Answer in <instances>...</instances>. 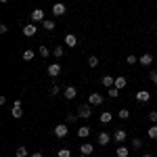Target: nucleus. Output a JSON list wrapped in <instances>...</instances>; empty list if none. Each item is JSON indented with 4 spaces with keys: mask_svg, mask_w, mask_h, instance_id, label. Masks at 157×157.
<instances>
[{
    "mask_svg": "<svg viewBox=\"0 0 157 157\" xmlns=\"http://www.w3.org/2000/svg\"><path fill=\"white\" fill-rule=\"evenodd\" d=\"M52 132H55V136H57V138H65V136H67V132H69V130H67V124H57Z\"/></svg>",
    "mask_w": 157,
    "mask_h": 157,
    "instance_id": "3",
    "label": "nucleus"
},
{
    "mask_svg": "<svg viewBox=\"0 0 157 157\" xmlns=\"http://www.w3.org/2000/svg\"><path fill=\"white\" fill-rule=\"evenodd\" d=\"M63 97L67 98V101H73V98L78 97V88H75V86H67V88L63 90Z\"/></svg>",
    "mask_w": 157,
    "mask_h": 157,
    "instance_id": "6",
    "label": "nucleus"
},
{
    "mask_svg": "<svg viewBox=\"0 0 157 157\" xmlns=\"http://www.w3.org/2000/svg\"><path fill=\"white\" fill-rule=\"evenodd\" d=\"M0 2H9V0H0Z\"/></svg>",
    "mask_w": 157,
    "mask_h": 157,
    "instance_id": "41",
    "label": "nucleus"
},
{
    "mask_svg": "<svg viewBox=\"0 0 157 157\" xmlns=\"http://www.w3.org/2000/svg\"><path fill=\"white\" fill-rule=\"evenodd\" d=\"M78 136H80V138L90 136V128H88V126H80V128H78Z\"/></svg>",
    "mask_w": 157,
    "mask_h": 157,
    "instance_id": "18",
    "label": "nucleus"
},
{
    "mask_svg": "<svg viewBox=\"0 0 157 157\" xmlns=\"http://www.w3.org/2000/svg\"><path fill=\"white\" fill-rule=\"evenodd\" d=\"M126 63H128V65H134V63H138V57H134V55H128V57H126Z\"/></svg>",
    "mask_w": 157,
    "mask_h": 157,
    "instance_id": "32",
    "label": "nucleus"
},
{
    "mask_svg": "<svg viewBox=\"0 0 157 157\" xmlns=\"http://www.w3.org/2000/svg\"><path fill=\"white\" fill-rule=\"evenodd\" d=\"M132 149H143V138H132Z\"/></svg>",
    "mask_w": 157,
    "mask_h": 157,
    "instance_id": "29",
    "label": "nucleus"
},
{
    "mask_svg": "<svg viewBox=\"0 0 157 157\" xmlns=\"http://www.w3.org/2000/svg\"><path fill=\"white\" fill-rule=\"evenodd\" d=\"M107 97H111V98H117V97H120V90H117L115 86H111V88H107Z\"/></svg>",
    "mask_w": 157,
    "mask_h": 157,
    "instance_id": "23",
    "label": "nucleus"
},
{
    "mask_svg": "<svg viewBox=\"0 0 157 157\" xmlns=\"http://www.w3.org/2000/svg\"><path fill=\"white\" fill-rule=\"evenodd\" d=\"M147 136H149L151 140H157V124H153V126L147 130Z\"/></svg>",
    "mask_w": 157,
    "mask_h": 157,
    "instance_id": "19",
    "label": "nucleus"
},
{
    "mask_svg": "<svg viewBox=\"0 0 157 157\" xmlns=\"http://www.w3.org/2000/svg\"><path fill=\"white\" fill-rule=\"evenodd\" d=\"M11 115L15 117V120H19V117H23V111H21V107H13V109H11Z\"/></svg>",
    "mask_w": 157,
    "mask_h": 157,
    "instance_id": "24",
    "label": "nucleus"
},
{
    "mask_svg": "<svg viewBox=\"0 0 157 157\" xmlns=\"http://www.w3.org/2000/svg\"><path fill=\"white\" fill-rule=\"evenodd\" d=\"M6 32H9V25L2 23V25H0V34H6Z\"/></svg>",
    "mask_w": 157,
    "mask_h": 157,
    "instance_id": "37",
    "label": "nucleus"
},
{
    "mask_svg": "<svg viewBox=\"0 0 157 157\" xmlns=\"http://www.w3.org/2000/svg\"><path fill=\"white\" fill-rule=\"evenodd\" d=\"M59 92H61V88H59V86H57V84H55V86H50V92H48L50 97H57Z\"/></svg>",
    "mask_w": 157,
    "mask_h": 157,
    "instance_id": "33",
    "label": "nucleus"
},
{
    "mask_svg": "<svg viewBox=\"0 0 157 157\" xmlns=\"http://www.w3.org/2000/svg\"><path fill=\"white\" fill-rule=\"evenodd\" d=\"M138 63H140V65H145V67H149V65L153 63V55H149V52H145V55H143V57L138 59Z\"/></svg>",
    "mask_w": 157,
    "mask_h": 157,
    "instance_id": "14",
    "label": "nucleus"
},
{
    "mask_svg": "<svg viewBox=\"0 0 157 157\" xmlns=\"http://www.w3.org/2000/svg\"><path fill=\"white\" fill-rule=\"evenodd\" d=\"M103 101H105V98L101 97V94H98V92H92V94H90V97H88V103H90V105H92V107H97V105H103Z\"/></svg>",
    "mask_w": 157,
    "mask_h": 157,
    "instance_id": "9",
    "label": "nucleus"
},
{
    "mask_svg": "<svg viewBox=\"0 0 157 157\" xmlns=\"http://www.w3.org/2000/svg\"><path fill=\"white\" fill-rule=\"evenodd\" d=\"M155 34H157V25H155Z\"/></svg>",
    "mask_w": 157,
    "mask_h": 157,
    "instance_id": "42",
    "label": "nucleus"
},
{
    "mask_svg": "<svg viewBox=\"0 0 157 157\" xmlns=\"http://www.w3.org/2000/svg\"><path fill=\"white\" fill-rule=\"evenodd\" d=\"M143 157H153V155H149V153H147V155H143Z\"/></svg>",
    "mask_w": 157,
    "mask_h": 157,
    "instance_id": "40",
    "label": "nucleus"
},
{
    "mask_svg": "<svg viewBox=\"0 0 157 157\" xmlns=\"http://www.w3.org/2000/svg\"><path fill=\"white\" fill-rule=\"evenodd\" d=\"M15 155L17 157H27V147H17V149H15Z\"/></svg>",
    "mask_w": 157,
    "mask_h": 157,
    "instance_id": "26",
    "label": "nucleus"
},
{
    "mask_svg": "<svg viewBox=\"0 0 157 157\" xmlns=\"http://www.w3.org/2000/svg\"><path fill=\"white\" fill-rule=\"evenodd\" d=\"M29 157H44V155H42V153H32Z\"/></svg>",
    "mask_w": 157,
    "mask_h": 157,
    "instance_id": "38",
    "label": "nucleus"
},
{
    "mask_svg": "<svg viewBox=\"0 0 157 157\" xmlns=\"http://www.w3.org/2000/svg\"><path fill=\"white\" fill-rule=\"evenodd\" d=\"M61 69H63V67H61L59 63H50L48 67H46V71H48V75H50V78H57V75L61 73Z\"/></svg>",
    "mask_w": 157,
    "mask_h": 157,
    "instance_id": "7",
    "label": "nucleus"
},
{
    "mask_svg": "<svg viewBox=\"0 0 157 157\" xmlns=\"http://www.w3.org/2000/svg\"><path fill=\"white\" fill-rule=\"evenodd\" d=\"M65 46H69V48L78 46V36H75V34H67V36H65Z\"/></svg>",
    "mask_w": 157,
    "mask_h": 157,
    "instance_id": "12",
    "label": "nucleus"
},
{
    "mask_svg": "<svg viewBox=\"0 0 157 157\" xmlns=\"http://www.w3.org/2000/svg\"><path fill=\"white\" fill-rule=\"evenodd\" d=\"M134 98H136L138 103H149V101H151V92H149V90H138V92L134 94Z\"/></svg>",
    "mask_w": 157,
    "mask_h": 157,
    "instance_id": "5",
    "label": "nucleus"
},
{
    "mask_svg": "<svg viewBox=\"0 0 157 157\" xmlns=\"http://www.w3.org/2000/svg\"><path fill=\"white\" fill-rule=\"evenodd\" d=\"M78 157H88V155H82V153H80V155H78Z\"/></svg>",
    "mask_w": 157,
    "mask_h": 157,
    "instance_id": "39",
    "label": "nucleus"
},
{
    "mask_svg": "<svg viewBox=\"0 0 157 157\" xmlns=\"http://www.w3.org/2000/svg\"><path fill=\"white\" fill-rule=\"evenodd\" d=\"M149 80H151V82H153V84L157 86V69H153V71H151V75H149Z\"/></svg>",
    "mask_w": 157,
    "mask_h": 157,
    "instance_id": "35",
    "label": "nucleus"
},
{
    "mask_svg": "<svg viewBox=\"0 0 157 157\" xmlns=\"http://www.w3.org/2000/svg\"><path fill=\"white\" fill-rule=\"evenodd\" d=\"M115 88H117V90H121V88H126V86H128V80H126V78H124V75H120V78H115Z\"/></svg>",
    "mask_w": 157,
    "mask_h": 157,
    "instance_id": "16",
    "label": "nucleus"
},
{
    "mask_svg": "<svg viewBox=\"0 0 157 157\" xmlns=\"http://www.w3.org/2000/svg\"><path fill=\"white\" fill-rule=\"evenodd\" d=\"M38 55L46 59V57H48V55H50V48H48V46H38Z\"/></svg>",
    "mask_w": 157,
    "mask_h": 157,
    "instance_id": "25",
    "label": "nucleus"
},
{
    "mask_svg": "<svg viewBox=\"0 0 157 157\" xmlns=\"http://www.w3.org/2000/svg\"><path fill=\"white\" fill-rule=\"evenodd\" d=\"M98 63H101V61H98V57H88V67H90V69H97Z\"/></svg>",
    "mask_w": 157,
    "mask_h": 157,
    "instance_id": "20",
    "label": "nucleus"
},
{
    "mask_svg": "<svg viewBox=\"0 0 157 157\" xmlns=\"http://www.w3.org/2000/svg\"><path fill=\"white\" fill-rule=\"evenodd\" d=\"M98 120H101V124H109V121L113 120V113H111V111H105V113H101Z\"/></svg>",
    "mask_w": 157,
    "mask_h": 157,
    "instance_id": "17",
    "label": "nucleus"
},
{
    "mask_svg": "<svg viewBox=\"0 0 157 157\" xmlns=\"http://www.w3.org/2000/svg\"><path fill=\"white\" fill-rule=\"evenodd\" d=\"M126 138H128V132H126V130H115V132H113V140H115V143H124V140H126Z\"/></svg>",
    "mask_w": 157,
    "mask_h": 157,
    "instance_id": "11",
    "label": "nucleus"
},
{
    "mask_svg": "<svg viewBox=\"0 0 157 157\" xmlns=\"http://www.w3.org/2000/svg\"><path fill=\"white\" fill-rule=\"evenodd\" d=\"M36 32H38L36 23H27V25H23V36L32 38V36H36Z\"/></svg>",
    "mask_w": 157,
    "mask_h": 157,
    "instance_id": "10",
    "label": "nucleus"
},
{
    "mask_svg": "<svg viewBox=\"0 0 157 157\" xmlns=\"http://www.w3.org/2000/svg\"><path fill=\"white\" fill-rule=\"evenodd\" d=\"M57 157H71V151L69 149H59L57 151Z\"/></svg>",
    "mask_w": 157,
    "mask_h": 157,
    "instance_id": "30",
    "label": "nucleus"
},
{
    "mask_svg": "<svg viewBox=\"0 0 157 157\" xmlns=\"http://www.w3.org/2000/svg\"><path fill=\"white\" fill-rule=\"evenodd\" d=\"M42 23H44V29H46V32H52V29H55V21H52V19H44Z\"/></svg>",
    "mask_w": 157,
    "mask_h": 157,
    "instance_id": "27",
    "label": "nucleus"
},
{
    "mask_svg": "<svg viewBox=\"0 0 157 157\" xmlns=\"http://www.w3.org/2000/svg\"><path fill=\"white\" fill-rule=\"evenodd\" d=\"M21 57H23V61H32L34 57H36V52H34L32 48H27V50H23V55H21Z\"/></svg>",
    "mask_w": 157,
    "mask_h": 157,
    "instance_id": "22",
    "label": "nucleus"
},
{
    "mask_svg": "<svg viewBox=\"0 0 157 157\" xmlns=\"http://www.w3.org/2000/svg\"><path fill=\"white\" fill-rule=\"evenodd\" d=\"M101 84L105 86V88H111V86L115 84V78H111V75H103V78H101Z\"/></svg>",
    "mask_w": 157,
    "mask_h": 157,
    "instance_id": "15",
    "label": "nucleus"
},
{
    "mask_svg": "<svg viewBox=\"0 0 157 157\" xmlns=\"http://www.w3.org/2000/svg\"><path fill=\"white\" fill-rule=\"evenodd\" d=\"M65 13H67V6H65L63 2H55V4H52V15H55V17H63Z\"/></svg>",
    "mask_w": 157,
    "mask_h": 157,
    "instance_id": "4",
    "label": "nucleus"
},
{
    "mask_svg": "<svg viewBox=\"0 0 157 157\" xmlns=\"http://www.w3.org/2000/svg\"><path fill=\"white\" fill-rule=\"evenodd\" d=\"M111 138H113V136H111L109 132H101V134H98V138H97V143L101 147H107L109 143H111Z\"/></svg>",
    "mask_w": 157,
    "mask_h": 157,
    "instance_id": "8",
    "label": "nucleus"
},
{
    "mask_svg": "<svg viewBox=\"0 0 157 157\" xmlns=\"http://www.w3.org/2000/svg\"><path fill=\"white\" fill-rule=\"evenodd\" d=\"M115 155H117V157H128V155H130V151H128V147H117Z\"/></svg>",
    "mask_w": 157,
    "mask_h": 157,
    "instance_id": "21",
    "label": "nucleus"
},
{
    "mask_svg": "<svg viewBox=\"0 0 157 157\" xmlns=\"http://www.w3.org/2000/svg\"><path fill=\"white\" fill-rule=\"evenodd\" d=\"M90 115H92V105H90V103H86V105H80V107H78V117L88 120Z\"/></svg>",
    "mask_w": 157,
    "mask_h": 157,
    "instance_id": "1",
    "label": "nucleus"
},
{
    "mask_svg": "<svg viewBox=\"0 0 157 157\" xmlns=\"http://www.w3.org/2000/svg\"><path fill=\"white\" fill-rule=\"evenodd\" d=\"M149 121L151 124H157V111H149Z\"/></svg>",
    "mask_w": 157,
    "mask_h": 157,
    "instance_id": "34",
    "label": "nucleus"
},
{
    "mask_svg": "<svg viewBox=\"0 0 157 157\" xmlns=\"http://www.w3.org/2000/svg\"><path fill=\"white\" fill-rule=\"evenodd\" d=\"M80 153H82V155H90V153H94V145H90V143H84V145L80 147Z\"/></svg>",
    "mask_w": 157,
    "mask_h": 157,
    "instance_id": "13",
    "label": "nucleus"
},
{
    "mask_svg": "<svg viewBox=\"0 0 157 157\" xmlns=\"http://www.w3.org/2000/svg\"><path fill=\"white\" fill-rule=\"evenodd\" d=\"M29 19H32V23H38V21H44L46 19V15L42 9H34V11L29 13Z\"/></svg>",
    "mask_w": 157,
    "mask_h": 157,
    "instance_id": "2",
    "label": "nucleus"
},
{
    "mask_svg": "<svg viewBox=\"0 0 157 157\" xmlns=\"http://www.w3.org/2000/svg\"><path fill=\"white\" fill-rule=\"evenodd\" d=\"M75 120H78V113H69L67 115V124H73Z\"/></svg>",
    "mask_w": 157,
    "mask_h": 157,
    "instance_id": "36",
    "label": "nucleus"
},
{
    "mask_svg": "<svg viewBox=\"0 0 157 157\" xmlns=\"http://www.w3.org/2000/svg\"><path fill=\"white\" fill-rule=\"evenodd\" d=\"M52 55H55L57 59H61V57L65 55V48H63V46H55V48H52Z\"/></svg>",
    "mask_w": 157,
    "mask_h": 157,
    "instance_id": "28",
    "label": "nucleus"
},
{
    "mask_svg": "<svg viewBox=\"0 0 157 157\" xmlns=\"http://www.w3.org/2000/svg\"><path fill=\"white\" fill-rule=\"evenodd\" d=\"M117 115H120L121 120H128V117H130V111H128V109H120V111H117Z\"/></svg>",
    "mask_w": 157,
    "mask_h": 157,
    "instance_id": "31",
    "label": "nucleus"
}]
</instances>
